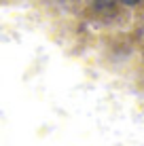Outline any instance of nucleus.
Instances as JSON below:
<instances>
[{"instance_id":"1","label":"nucleus","mask_w":144,"mask_h":146,"mask_svg":"<svg viewBox=\"0 0 144 146\" xmlns=\"http://www.w3.org/2000/svg\"><path fill=\"white\" fill-rule=\"evenodd\" d=\"M123 4H129V7H133V4H138V0H121Z\"/></svg>"}]
</instances>
